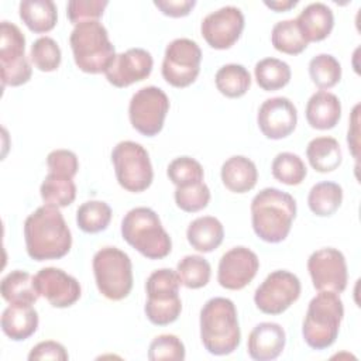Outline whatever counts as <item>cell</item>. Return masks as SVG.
I'll return each instance as SVG.
<instances>
[{
	"mask_svg": "<svg viewBox=\"0 0 361 361\" xmlns=\"http://www.w3.org/2000/svg\"><path fill=\"white\" fill-rule=\"evenodd\" d=\"M38 322V313L32 305L10 303L1 314V330L8 338L23 341L37 331Z\"/></svg>",
	"mask_w": 361,
	"mask_h": 361,
	"instance_id": "obj_22",
	"label": "cell"
},
{
	"mask_svg": "<svg viewBox=\"0 0 361 361\" xmlns=\"http://www.w3.org/2000/svg\"><path fill=\"white\" fill-rule=\"evenodd\" d=\"M154 6L169 17H185L196 6L195 0H155Z\"/></svg>",
	"mask_w": 361,
	"mask_h": 361,
	"instance_id": "obj_46",
	"label": "cell"
},
{
	"mask_svg": "<svg viewBox=\"0 0 361 361\" xmlns=\"http://www.w3.org/2000/svg\"><path fill=\"white\" fill-rule=\"evenodd\" d=\"M257 123L267 138L281 140L290 135L296 128L298 110L288 97H271L259 106Z\"/></svg>",
	"mask_w": 361,
	"mask_h": 361,
	"instance_id": "obj_17",
	"label": "cell"
},
{
	"mask_svg": "<svg viewBox=\"0 0 361 361\" xmlns=\"http://www.w3.org/2000/svg\"><path fill=\"white\" fill-rule=\"evenodd\" d=\"M41 197L45 204L55 207H66L76 197V185L72 178L48 173L39 188Z\"/></svg>",
	"mask_w": 361,
	"mask_h": 361,
	"instance_id": "obj_31",
	"label": "cell"
},
{
	"mask_svg": "<svg viewBox=\"0 0 361 361\" xmlns=\"http://www.w3.org/2000/svg\"><path fill=\"white\" fill-rule=\"evenodd\" d=\"M200 340L213 355H227L241 341L237 309L227 298H212L200 310Z\"/></svg>",
	"mask_w": 361,
	"mask_h": 361,
	"instance_id": "obj_3",
	"label": "cell"
},
{
	"mask_svg": "<svg viewBox=\"0 0 361 361\" xmlns=\"http://www.w3.org/2000/svg\"><path fill=\"white\" fill-rule=\"evenodd\" d=\"M202 49L196 41L176 38L166 45L162 61V76L173 87L192 85L200 72Z\"/></svg>",
	"mask_w": 361,
	"mask_h": 361,
	"instance_id": "obj_10",
	"label": "cell"
},
{
	"mask_svg": "<svg viewBox=\"0 0 361 361\" xmlns=\"http://www.w3.org/2000/svg\"><path fill=\"white\" fill-rule=\"evenodd\" d=\"M220 176L230 192L245 193L257 185L258 171L250 158L244 155H233L221 165Z\"/></svg>",
	"mask_w": 361,
	"mask_h": 361,
	"instance_id": "obj_23",
	"label": "cell"
},
{
	"mask_svg": "<svg viewBox=\"0 0 361 361\" xmlns=\"http://www.w3.org/2000/svg\"><path fill=\"white\" fill-rule=\"evenodd\" d=\"M24 240L30 258L35 261L59 259L72 247L71 230L59 207L44 204L24 221Z\"/></svg>",
	"mask_w": 361,
	"mask_h": 361,
	"instance_id": "obj_1",
	"label": "cell"
},
{
	"mask_svg": "<svg viewBox=\"0 0 361 361\" xmlns=\"http://www.w3.org/2000/svg\"><path fill=\"white\" fill-rule=\"evenodd\" d=\"M47 165L51 173L72 178L78 173L79 161L75 152L69 149H54L47 157Z\"/></svg>",
	"mask_w": 361,
	"mask_h": 361,
	"instance_id": "obj_44",
	"label": "cell"
},
{
	"mask_svg": "<svg viewBox=\"0 0 361 361\" xmlns=\"http://www.w3.org/2000/svg\"><path fill=\"white\" fill-rule=\"evenodd\" d=\"M152 56L144 48H130L116 55L110 68L104 72L110 85L116 87H127L135 82H141L151 75Z\"/></svg>",
	"mask_w": 361,
	"mask_h": 361,
	"instance_id": "obj_18",
	"label": "cell"
},
{
	"mask_svg": "<svg viewBox=\"0 0 361 361\" xmlns=\"http://www.w3.org/2000/svg\"><path fill=\"white\" fill-rule=\"evenodd\" d=\"M307 271L317 290L341 293L347 286L348 272L345 257L337 248L326 247L312 252L307 259Z\"/></svg>",
	"mask_w": 361,
	"mask_h": 361,
	"instance_id": "obj_13",
	"label": "cell"
},
{
	"mask_svg": "<svg viewBox=\"0 0 361 361\" xmlns=\"http://www.w3.org/2000/svg\"><path fill=\"white\" fill-rule=\"evenodd\" d=\"M217 90L230 99L241 97L251 86V75L245 66L240 63L223 65L214 76Z\"/></svg>",
	"mask_w": 361,
	"mask_h": 361,
	"instance_id": "obj_29",
	"label": "cell"
},
{
	"mask_svg": "<svg viewBox=\"0 0 361 361\" xmlns=\"http://www.w3.org/2000/svg\"><path fill=\"white\" fill-rule=\"evenodd\" d=\"M243 30L244 14L235 6H224L209 13L200 24L202 37L214 49L231 48L240 38Z\"/></svg>",
	"mask_w": 361,
	"mask_h": 361,
	"instance_id": "obj_14",
	"label": "cell"
},
{
	"mask_svg": "<svg viewBox=\"0 0 361 361\" xmlns=\"http://www.w3.org/2000/svg\"><path fill=\"white\" fill-rule=\"evenodd\" d=\"M259 259L254 251L247 247H234L221 255L217 269L220 286L230 290L245 288L257 275Z\"/></svg>",
	"mask_w": 361,
	"mask_h": 361,
	"instance_id": "obj_15",
	"label": "cell"
},
{
	"mask_svg": "<svg viewBox=\"0 0 361 361\" xmlns=\"http://www.w3.org/2000/svg\"><path fill=\"white\" fill-rule=\"evenodd\" d=\"M144 312L147 319L155 326H166L173 323L180 312H182V302L179 296L169 298V299H147Z\"/></svg>",
	"mask_w": 361,
	"mask_h": 361,
	"instance_id": "obj_40",
	"label": "cell"
},
{
	"mask_svg": "<svg viewBox=\"0 0 361 361\" xmlns=\"http://www.w3.org/2000/svg\"><path fill=\"white\" fill-rule=\"evenodd\" d=\"M34 283L39 296H44L54 307H69L82 295L78 279L55 267L39 269L34 275Z\"/></svg>",
	"mask_w": 361,
	"mask_h": 361,
	"instance_id": "obj_16",
	"label": "cell"
},
{
	"mask_svg": "<svg viewBox=\"0 0 361 361\" xmlns=\"http://www.w3.org/2000/svg\"><path fill=\"white\" fill-rule=\"evenodd\" d=\"M271 42L279 52L288 55H298L307 47V41L302 35L295 20L278 21L271 31Z\"/></svg>",
	"mask_w": 361,
	"mask_h": 361,
	"instance_id": "obj_32",
	"label": "cell"
},
{
	"mask_svg": "<svg viewBox=\"0 0 361 361\" xmlns=\"http://www.w3.org/2000/svg\"><path fill=\"white\" fill-rule=\"evenodd\" d=\"M168 110L166 93L157 86H145L138 89L130 100V123L140 134L154 137L162 130Z\"/></svg>",
	"mask_w": 361,
	"mask_h": 361,
	"instance_id": "obj_11",
	"label": "cell"
},
{
	"mask_svg": "<svg viewBox=\"0 0 361 361\" xmlns=\"http://www.w3.org/2000/svg\"><path fill=\"white\" fill-rule=\"evenodd\" d=\"M254 75L258 86L267 92H274L285 87L292 76L286 62L278 58H264L255 63Z\"/></svg>",
	"mask_w": 361,
	"mask_h": 361,
	"instance_id": "obj_30",
	"label": "cell"
},
{
	"mask_svg": "<svg viewBox=\"0 0 361 361\" xmlns=\"http://www.w3.org/2000/svg\"><path fill=\"white\" fill-rule=\"evenodd\" d=\"M343 202V188L336 182H319L307 195V204L313 214L329 217L338 210Z\"/></svg>",
	"mask_w": 361,
	"mask_h": 361,
	"instance_id": "obj_28",
	"label": "cell"
},
{
	"mask_svg": "<svg viewBox=\"0 0 361 361\" xmlns=\"http://www.w3.org/2000/svg\"><path fill=\"white\" fill-rule=\"evenodd\" d=\"M93 274L99 292L110 300L127 298L133 289V264L117 247H103L93 257Z\"/></svg>",
	"mask_w": 361,
	"mask_h": 361,
	"instance_id": "obj_7",
	"label": "cell"
},
{
	"mask_svg": "<svg viewBox=\"0 0 361 361\" xmlns=\"http://www.w3.org/2000/svg\"><path fill=\"white\" fill-rule=\"evenodd\" d=\"M306 157L312 168L322 173L337 169L343 161L340 144L333 137H316L309 141Z\"/></svg>",
	"mask_w": 361,
	"mask_h": 361,
	"instance_id": "obj_27",
	"label": "cell"
},
{
	"mask_svg": "<svg viewBox=\"0 0 361 361\" xmlns=\"http://www.w3.org/2000/svg\"><path fill=\"white\" fill-rule=\"evenodd\" d=\"M186 351L185 345L179 337L175 334H161L157 336L149 347H148V358L151 361L159 360H175L182 361L185 360Z\"/></svg>",
	"mask_w": 361,
	"mask_h": 361,
	"instance_id": "obj_42",
	"label": "cell"
},
{
	"mask_svg": "<svg viewBox=\"0 0 361 361\" xmlns=\"http://www.w3.org/2000/svg\"><path fill=\"white\" fill-rule=\"evenodd\" d=\"M69 358L65 347L54 340L41 341L34 345L28 354L30 361L37 360H56V361H66Z\"/></svg>",
	"mask_w": 361,
	"mask_h": 361,
	"instance_id": "obj_45",
	"label": "cell"
},
{
	"mask_svg": "<svg viewBox=\"0 0 361 361\" xmlns=\"http://www.w3.org/2000/svg\"><path fill=\"white\" fill-rule=\"evenodd\" d=\"M296 217V200L292 195L265 188L251 202V223L254 233L267 243L283 241Z\"/></svg>",
	"mask_w": 361,
	"mask_h": 361,
	"instance_id": "obj_2",
	"label": "cell"
},
{
	"mask_svg": "<svg viewBox=\"0 0 361 361\" xmlns=\"http://www.w3.org/2000/svg\"><path fill=\"white\" fill-rule=\"evenodd\" d=\"M176 206L188 213H195L204 209L210 202V189L202 180L185 186H176L175 189Z\"/></svg>",
	"mask_w": 361,
	"mask_h": 361,
	"instance_id": "obj_39",
	"label": "cell"
},
{
	"mask_svg": "<svg viewBox=\"0 0 361 361\" xmlns=\"http://www.w3.org/2000/svg\"><path fill=\"white\" fill-rule=\"evenodd\" d=\"M306 120L316 130L336 127L341 117L340 99L327 90H319L310 96L306 104Z\"/></svg>",
	"mask_w": 361,
	"mask_h": 361,
	"instance_id": "obj_21",
	"label": "cell"
},
{
	"mask_svg": "<svg viewBox=\"0 0 361 361\" xmlns=\"http://www.w3.org/2000/svg\"><path fill=\"white\" fill-rule=\"evenodd\" d=\"M0 71L3 86H21L30 80L32 73L25 56V37L10 21L0 24Z\"/></svg>",
	"mask_w": 361,
	"mask_h": 361,
	"instance_id": "obj_9",
	"label": "cell"
},
{
	"mask_svg": "<svg viewBox=\"0 0 361 361\" xmlns=\"http://www.w3.org/2000/svg\"><path fill=\"white\" fill-rule=\"evenodd\" d=\"M186 238L196 251L212 252L223 243L224 227L219 219L213 216H202L188 226Z\"/></svg>",
	"mask_w": 361,
	"mask_h": 361,
	"instance_id": "obj_24",
	"label": "cell"
},
{
	"mask_svg": "<svg viewBox=\"0 0 361 361\" xmlns=\"http://www.w3.org/2000/svg\"><path fill=\"white\" fill-rule=\"evenodd\" d=\"M0 293L6 302L13 305H34L39 298L34 276L21 269H14L1 279Z\"/></svg>",
	"mask_w": 361,
	"mask_h": 361,
	"instance_id": "obj_25",
	"label": "cell"
},
{
	"mask_svg": "<svg viewBox=\"0 0 361 361\" xmlns=\"http://www.w3.org/2000/svg\"><path fill=\"white\" fill-rule=\"evenodd\" d=\"M111 220V207L102 200H87L76 210V223L85 233L94 234L107 228Z\"/></svg>",
	"mask_w": 361,
	"mask_h": 361,
	"instance_id": "obj_33",
	"label": "cell"
},
{
	"mask_svg": "<svg viewBox=\"0 0 361 361\" xmlns=\"http://www.w3.org/2000/svg\"><path fill=\"white\" fill-rule=\"evenodd\" d=\"M358 110H360V104H355L351 113V118H350V126H348V134H347V142H348V148L353 154V157L355 159H358V149H360V118H358Z\"/></svg>",
	"mask_w": 361,
	"mask_h": 361,
	"instance_id": "obj_47",
	"label": "cell"
},
{
	"mask_svg": "<svg viewBox=\"0 0 361 361\" xmlns=\"http://www.w3.org/2000/svg\"><path fill=\"white\" fill-rule=\"evenodd\" d=\"M344 316L343 300L336 292L319 290L309 302L302 326L306 344L313 350H324L334 344Z\"/></svg>",
	"mask_w": 361,
	"mask_h": 361,
	"instance_id": "obj_5",
	"label": "cell"
},
{
	"mask_svg": "<svg viewBox=\"0 0 361 361\" xmlns=\"http://www.w3.org/2000/svg\"><path fill=\"white\" fill-rule=\"evenodd\" d=\"M30 59L41 72H52L59 68L62 52L58 42L51 37L37 38L30 49Z\"/></svg>",
	"mask_w": 361,
	"mask_h": 361,
	"instance_id": "obj_37",
	"label": "cell"
},
{
	"mask_svg": "<svg viewBox=\"0 0 361 361\" xmlns=\"http://www.w3.org/2000/svg\"><path fill=\"white\" fill-rule=\"evenodd\" d=\"M295 21L307 42H317L327 38L334 27L331 8L320 1L307 4Z\"/></svg>",
	"mask_w": 361,
	"mask_h": 361,
	"instance_id": "obj_20",
	"label": "cell"
},
{
	"mask_svg": "<svg viewBox=\"0 0 361 361\" xmlns=\"http://www.w3.org/2000/svg\"><path fill=\"white\" fill-rule=\"evenodd\" d=\"M286 343V334L281 324L262 322L257 324L247 340V351L252 360L271 361L279 357Z\"/></svg>",
	"mask_w": 361,
	"mask_h": 361,
	"instance_id": "obj_19",
	"label": "cell"
},
{
	"mask_svg": "<svg viewBox=\"0 0 361 361\" xmlns=\"http://www.w3.org/2000/svg\"><path fill=\"white\" fill-rule=\"evenodd\" d=\"M169 180L176 186L202 182L204 172L199 161L192 157H178L169 162L166 169Z\"/></svg>",
	"mask_w": 361,
	"mask_h": 361,
	"instance_id": "obj_41",
	"label": "cell"
},
{
	"mask_svg": "<svg viewBox=\"0 0 361 361\" xmlns=\"http://www.w3.org/2000/svg\"><path fill=\"white\" fill-rule=\"evenodd\" d=\"M271 169L276 180L289 186L302 183L307 175L305 162L293 152H279L274 158Z\"/></svg>",
	"mask_w": 361,
	"mask_h": 361,
	"instance_id": "obj_35",
	"label": "cell"
},
{
	"mask_svg": "<svg viewBox=\"0 0 361 361\" xmlns=\"http://www.w3.org/2000/svg\"><path fill=\"white\" fill-rule=\"evenodd\" d=\"M300 290V281L295 274L278 269L271 272L255 289L254 302L265 314H281L299 299Z\"/></svg>",
	"mask_w": 361,
	"mask_h": 361,
	"instance_id": "obj_12",
	"label": "cell"
},
{
	"mask_svg": "<svg viewBox=\"0 0 361 361\" xmlns=\"http://www.w3.org/2000/svg\"><path fill=\"white\" fill-rule=\"evenodd\" d=\"M264 4L269 8H272L274 11L279 13V11H288L292 7H295L298 4L296 0H275V1H264Z\"/></svg>",
	"mask_w": 361,
	"mask_h": 361,
	"instance_id": "obj_48",
	"label": "cell"
},
{
	"mask_svg": "<svg viewBox=\"0 0 361 361\" xmlns=\"http://www.w3.org/2000/svg\"><path fill=\"white\" fill-rule=\"evenodd\" d=\"M69 44L76 66L86 73L106 72L116 58V49L109 39V32L99 20L75 25Z\"/></svg>",
	"mask_w": 361,
	"mask_h": 361,
	"instance_id": "obj_6",
	"label": "cell"
},
{
	"mask_svg": "<svg viewBox=\"0 0 361 361\" xmlns=\"http://www.w3.org/2000/svg\"><path fill=\"white\" fill-rule=\"evenodd\" d=\"M312 82L322 90L336 86L341 79V65L330 54H319L309 62Z\"/></svg>",
	"mask_w": 361,
	"mask_h": 361,
	"instance_id": "obj_36",
	"label": "cell"
},
{
	"mask_svg": "<svg viewBox=\"0 0 361 361\" xmlns=\"http://www.w3.org/2000/svg\"><path fill=\"white\" fill-rule=\"evenodd\" d=\"M118 185L133 193L148 189L154 179V171L148 151L135 141H120L111 151Z\"/></svg>",
	"mask_w": 361,
	"mask_h": 361,
	"instance_id": "obj_8",
	"label": "cell"
},
{
	"mask_svg": "<svg viewBox=\"0 0 361 361\" xmlns=\"http://www.w3.org/2000/svg\"><path fill=\"white\" fill-rule=\"evenodd\" d=\"M20 18L32 32L51 31L58 20V10L51 0H24L18 6Z\"/></svg>",
	"mask_w": 361,
	"mask_h": 361,
	"instance_id": "obj_26",
	"label": "cell"
},
{
	"mask_svg": "<svg viewBox=\"0 0 361 361\" xmlns=\"http://www.w3.org/2000/svg\"><path fill=\"white\" fill-rule=\"evenodd\" d=\"M123 238L148 259L165 258L172 250L169 234L158 214L149 207H134L123 217Z\"/></svg>",
	"mask_w": 361,
	"mask_h": 361,
	"instance_id": "obj_4",
	"label": "cell"
},
{
	"mask_svg": "<svg viewBox=\"0 0 361 361\" xmlns=\"http://www.w3.org/2000/svg\"><path fill=\"white\" fill-rule=\"evenodd\" d=\"M107 0H71L66 6V16L75 25L85 21H96L103 16Z\"/></svg>",
	"mask_w": 361,
	"mask_h": 361,
	"instance_id": "obj_43",
	"label": "cell"
},
{
	"mask_svg": "<svg viewBox=\"0 0 361 361\" xmlns=\"http://www.w3.org/2000/svg\"><path fill=\"white\" fill-rule=\"evenodd\" d=\"M179 285L180 279L176 271L171 268L157 269L147 279V296L151 299H168L179 296Z\"/></svg>",
	"mask_w": 361,
	"mask_h": 361,
	"instance_id": "obj_38",
	"label": "cell"
},
{
	"mask_svg": "<svg viewBox=\"0 0 361 361\" xmlns=\"http://www.w3.org/2000/svg\"><path fill=\"white\" fill-rule=\"evenodd\" d=\"M180 283L189 289H199L209 283L212 268L202 255H186L176 265Z\"/></svg>",
	"mask_w": 361,
	"mask_h": 361,
	"instance_id": "obj_34",
	"label": "cell"
}]
</instances>
